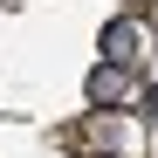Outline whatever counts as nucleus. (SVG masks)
Here are the masks:
<instances>
[{"mask_svg":"<svg viewBox=\"0 0 158 158\" xmlns=\"http://www.w3.org/2000/svg\"><path fill=\"white\" fill-rule=\"evenodd\" d=\"M138 41H144V28H138V21H110V28H103V62H110V69L138 62Z\"/></svg>","mask_w":158,"mask_h":158,"instance_id":"1","label":"nucleus"},{"mask_svg":"<svg viewBox=\"0 0 158 158\" xmlns=\"http://www.w3.org/2000/svg\"><path fill=\"white\" fill-rule=\"evenodd\" d=\"M124 89H131V76H124V69H110V62H96V69H89V103H103V110H110Z\"/></svg>","mask_w":158,"mask_h":158,"instance_id":"2","label":"nucleus"}]
</instances>
